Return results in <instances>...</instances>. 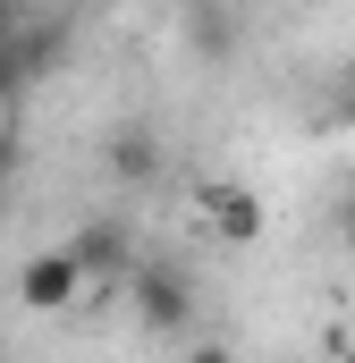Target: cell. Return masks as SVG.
Masks as SVG:
<instances>
[{"instance_id": "cell-1", "label": "cell", "mask_w": 355, "mask_h": 363, "mask_svg": "<svg viewBox=\"0 0 355 363\" xmlns=\"http://www.w3.org/2000/svg\"><path fill=\"white\" fill-rule=\"evenodd\" d=\"M68 262L85 271V296H119L127 271H136V237H127V220H85L77 237H68Z\"/></svg>"}, {"instance_id": "cell-2", "label": "cell", "mask_w": 355, "mask_h": 363, "mask_svg": "<svg viewBox=\"0 0 355 363\" xmlns=\"http://www.w3.org/2000/svg\"><path fill=\"white\" fill-rule=\"evenodd\" d=\"M60 60H68V26H60V17H26V9H17V26H9V43H0V93L51 77Z\"/></svg>"}, {"instance_id": "cell-3", "label": "cell", "mask_w": 355, "mask_h": 363, "mask_svg": "<svg viewBox=\"0 0 355 363\" xmlns=\"http://www.w3.org/2000/svg\"><path fill=\"white\" fill-rule=\"evenodd\" d=\"M127 296H136V321L161 330V338H178L195 321V279L178 271V262H136L127 271Z\"/></svg>"}, {"instance_id": "cell-4", "label": "cell", "mask_w": 355, "mask_h": 363, "mask_svg": "<svg viewBox=\"0 0 355 363\" xmlns=\"http://www.w3.org/2000/svg\"><path fill=\"white\" fill-rule=\"evenodd\" d=\"M17 304H26V313H68V304H85V271L68 262V245L26 254V271H17Z\"/></svg>"}, {"instance_id": "cell-5", "label": "cell", "mask_w": 355, "mask_h": 363, "mask_svg": "<svg viewBox=\"0 0 355 363\" xmlns=\"http://www.w3.org/2000/svg\"><path fill=\"white\" fill-rule=\"evenodd\" d=\"M203 228H212V237H229V245H254V237H263V194H254V186H237V178L203 186Z\"/></svg>"}, {"instance_id": "cell-6", "label": "cell", "mask_w": 355, "mask_h": 363, "mask_svg": "<svg viewBox=\"0 0 355 363\" xmlns=\"http://www.w3.org/2000/svg\"><path fill=\"white\" fill-rule=\"evenodd\" d=\"M102 169L127 178V186L161 178V135H153V127H110V135H102Z\"/></svg>"}, {"instance_id": "cell-7", "label": "cell", "mask_w": 355, "mask_h": 363, "mask_svg": "<svg viewBox=\"0 0 355 363\" xmlns=\"http://www.w3.org/2000/svg\"><path fill=\"white\" fill-rule=\"evenodd\" d=\"M186 363H237V355H229V347H212V338H195V347H186Z\"/></svg>"}, {"instance_id": "cell-8", "label": "cell", "mask_w": 355, "mask_h": 363, "mask_svg": "<svg viewBox=\"0 0 355 363\" xmlns=\"http://www.w3.org/2000/svg\"><path fill=\"white\" fill-rule=\"evenodd\" d=\"M9 26H17V0H0V43H9Z\"/></svg>"}, {"instance_id": "cell-9", "label": "cell", "mask_w": 355, "mask_h": 363, "mask_svg": "<svg viewBox=\"0 0 355 363\" xmlns=\"http://www.w3.org/2000/svg\"><path fill=\"white\" fill-rule=\"evenodd\" d=\"M0 178H9V135H0Z\"/></svg>"}, {"instance_id": "cell-10", "label": "cell", "mask_w": 355, "mask_h": 363, "mask_svg": "<svg viewBox=\"0 0 355 363\" xmlns=\"http://www.w3.org/2000/svg\"><path fill=\"white\" fill-rule=\"evenodd\" d=\"M347 127H355V101H347Z\"/></svg>"}]
</instances>
